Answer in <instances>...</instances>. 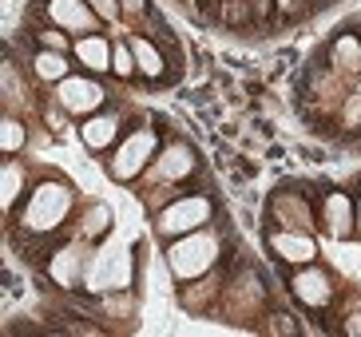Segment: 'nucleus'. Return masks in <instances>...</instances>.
Returning a JSON list of instances; mask_svg holds the SVG:
<instances>
[{"mask_svg":"<svg viewBox=\"0 0 361 337\" xmlns=\"http://www.w3.org/2000/svg\"><path fill=\"white\" fill-rule=\"evenodd\" d=\"M75 202V190L60 179H44L28 190V199L20 207V234L24 238H52L60 226H64L68 211Z\"/></svg>","mask_w":361,"mask_h":337,"instance_id":"obj_1","label":"nucleus"},{"mask_svg":"<svg viewBox=\"0 0 361 337\" xmlns=\"http://www.w3.org/2000/svg\"><path fill=\"white\" fill-rule=\"evenodd\" d=\"M214 258H219V238H214L211 231L183 234L179 243L167 250L171 274L179 278V282H195V278H202L214 266Z\"/></svg>","mask_w":361,"mask_h":337,"instance_id":"obj_2","label":"nucleus"},{"mask_svg":"<svg viewBox=\"0 0 361 337\" xmlns=\"http://www.w3.org/2000/svg\"><path fill=\"white\" fill-rule=\"evenodd\" d=\"M155 151H159V135H155L151 127H139V131H131V135L116 147V155H111V163H107V175H111L116 183H131L135 175L147 171V163L155 159Z\"/></svg>","mask_w":361,"mask_h":337,"instance_id":"obj_3","label":"nucleus"},{"mask_svg":"<svg viewBox=\"0 0 361 337\" xmlns=\"http://www.w3.org/2000/svg\"><path fill=\"white\" fill-rule=\"evenodd\" d=\"M214 219V202L207 195H183L159 211V234H191Z\"/></svg>","mask_w":361,"mask_h":337,"instance_id":"obj_4","label":"nucleus"},{"mask_svg":"<svg viewBox=\"0 0 361 337\" xmlns=\"http://www.w3.org/2000/svg\"><path fill=\"white\" fill-rule=\"evenodd\" d=\"M56 99H60V107L68 116H96L104 107L107 92H104V84L87 80V75H68V80L56 84Z\"/></svg>","mask_w":361,"mask_h":337,"instance_id":"obj_5","label":"nucleus"},{"mask_svg":"<svg viewBox=\"0 0 361 337\" xmlns=\"http://www.w3.org/2000/svg\"><path fill=\"white\" fill-rule=\"evenodd\" d=\"M44 16H48L56 28H72V32L96 28V8L84 4V0H48V4H44Z\"/></svg>","mask_w":361,"mask_h":337,"instance_id":"obj_6","label":"nucleus"},{"mask_svg":"<svg viewBox=\"0 0 361 337\" xmlns=\"http://www.w3.org/2000/svg\"><path fill=\"white\" fill-rule=\"evenodd\" d=\"M290 290H294V298L302 302V306H310V310L329 306V298H334V290H329V278L322 274L318 266H306V270H298V274L290 278Z\"/></svg>","mask_w":361,"mask_h":337,"instance_id":"obj_7","label":"nucleus"},{"mask_svg":"<svg viewBox=\"0 0 361 337\" xmlns=\"http://www.w3.org/2000/svg\"><path fill=\"white\" fill-rule=\"evenodd\" d=\"M119 127H123V116H119V111H96V116L84 119L80 139H84L87 151H107L119 139Z\"/></svg>","mask_w":361,"mask_h":337,"instance_id":"obj_8","label":"nucleus"},{"mask_svg":"<svg viewBox=\"0 0 361 337\" xmlns=\"http://www.w3.org/2000/svg\"><path fill=\"white\" fill-rule=\"evenodd\" d=\"M322 226H326L334 238H353V234H357V226H353V199H350V195L334 190V195L322 199Z\"/></svg>","mask_w":361,"mask_h":337,"instance_id":"obj_9","label":"nucleus"},{"mask_svg":"<svg viewBox=\"0 0 361 337\" xmlns=\"http://www.w3.org/2000/svg\"><path fill=\"white\" fill-rule=\"evenodd\" d=\"M155 171H159V179L163 183H179L187 179V175H195V151L187 147V143H167L163 147V155L155 159Z\"/></svg>","mask_w":361,"mask_h":337,"instance_id":"obj_10","label":"nucleus"},{"mask_svg":"<svg viewBox=\"0 0 361 337\" xmlns=\"http://www.w3.org/2000/svg\"><path fill=\"white\" fill-rule=\"evenodd\" d=\"M80 266H84V254H80V246H60V250L48 258V274H52L56 286L72 290V286L80 282Z\"/></svg>","mask_w":361,"mask_h":337,"instance_id":"obj_11","label":"nucleus"},{"mask_svg":"<svg viewBox=\"0 0 361 337\" xmlns=\"http://www.w3.org/2000/svg\"><path fill=\"white\" fill-rule=\"evenodd\" d=\"M72 52L80 56V63L84 68H92V72H107L111 68V44L104 40V36H80V40L72 44Z\"/></svg>","mask_w":361,"mask_h":337,"instance_id":"obj_12","label":"nucleus"},{"mask_svg":"<svg viewBox=\"0 0 361 337\" xmlns=\"http://www.w3.org/2000/svg\"><path fill=\"white\" fill-rule=\"evenodd\" d=\"M28 175H24L20 163H4V175H0V207L12 211L20 199H28Z\"/></svg>","mask_w":361,"mask_h":337,"instance_id":"obj_13","label":"nucleus"},{"mask_svg":"<svg viewBox=\"0 0 361 337\" xmlns=\"http://www.w3.org/2000/svg\"><path fill=\"white\" fill-rule=\"evenodd\" d=\"M270 246H274L278 258H286V262H310L314 258V243H310L306 234H270Z\"/></svg>","mask_w":361,"mask_h":337,"instance_id":"obj_14","label":"nucleus"},{"mask_svg":"<svg viewBox=\"0 0 361 337\" xmlns=\"http://www.w3.org/2000/svg\"><path fill=\"white\" fill-rule=\"evenodd\" d=\"M32 72L40 75V80H48V84H60V80H68V56L56 52V48H36Z\"/></svg>","mask_w":361,"mask_h":337,"instance_id":"obj_15","label":"nucleus"},{"mask_svg":"<svg viewBox=\"0 0 361 337\" xmlns=\"http://www.w3.org/2000/svg\"><path fill=\"white\" fill-rule=\"evenodd\" d=\"M131 52H135V68L143 75H147V80H159L163 75V56H159V48H155V44L151 40H143V36H131Z\"/></svg>","mask_w":361,"mask_h":337,"instance_id":"obj_16","label":"nucleus"},{"mask_svg":"<svg viewBox=\"0 0 361 337\" xmlns=\"http://www.w3.org/2000/svg\"><path fill=\"white\" fill-rule=\"evenodd\" d=\"M334 63L345 68V72H361V40L357 36H341L334 44Z\"/></svg>","mask_w":361,"mask_h":337,"instance_id":"obj_17","label":"nucleus"},{"mask_svg":"<svg viewBox=\"0 0 361 337\" xmlns=\"http://www.w3.org/2000/svg\"><path fill=\"white\" fill-rule=\"evenodd\" d=\"M24 139H28V131H24V123L20 119H4L0 123V147H4V155H16V151L24 147Z\"/></svg>","mask_w":361,"mask_h":337,"instance_id":"obj_18","label":"nucleus"},{"mask_svg":"<svg viewBox=\"0 0 361 337\" xmlns=\"http://www.w3.org/2000/svg\"><path fill=\"white\" fill-rule=\"evenodd\" d=\"M131 56H135V52H131V44H128V40H123V44H116V52H111V72L128 80V75L135 72V63H131Z\"/></svg>","mask_w":361,"mask_h":337,"instance_id":"obj_19","label":"nucleus"},{"mask_svg":"<svg viewBox=\"0 0 361 337\" xmlns=\"http://www.w3.org/2000/svg\"><path fill=\"white\" fill-rule=\"evenodd\" d=\"M107 222H111V214H107V207H92V214H87V226L84 234H104Z\"/></svg>","mask_w":361,"mask_h":337,"instance_id":"obj_20","label":"nucleus"},{"mask_svg":"<svg viewBox=\"0 0 361 337\" xmlns=\"http://www.w3.org/2000/svg\"><path fill=\"white\" fill-rule=\"evenodd\" d=\"M87 4L96 8V16H99V20H116L119 12H123V8H119V0H87Z\"/></svg>","mask_w":361,"mask_h":337,"instance_id":"obj_21","label":"nucleus"},{"mask_svg":"<svg viewBox=\"0 0 361 337\" xmlns=\"http://www.w3.org/2000/svg\"><path fill=\"white\" fill-rule=\"evenodd\" d=\"M40 40H44V48H56V52H68V40H64V32H60V28H48V32H40Z\"/></svg>","mask_w":361,"mask_h":337,"instance_id":"obj_22","label":"nucleus"},{"mask_svg":"<svg viewBox=\"0 0 361 337\" xmlns=\"http://www.w3.org/2000/svg\"><path fill=\"white\" fill-rule=\"evenodd\" d=\"M119 8L128 12V16H143L147 12V0H119Z\"/></svg>","mask_w":361,"mask_h":337,"instance_id":"obj_23","label":"nucleus"},{"mask_svg":"<svg viewBox=\"0 0 361 337\" xmlns=\"http://www.w3.org/2000/svg\"><path fill=\"white\" fill-rule=\"evenodd\" d=\"M274 321H278V333H286V329H290V333H298V326H294V317H274Z\"/></svg>","mask_w":361,"mask_h":337,"instance_id":"obj_24","label":"nucleus"},{"mask_svg":"<svg viewBox=\"0 0 361 337\" xmlns=\"http://www.w3.org/2000/svg\"><path fill=\"white\" fill-rule=\"evenodd\" d=\"M345 333H361V314H353L350 321H345Z\"/></svg>","mask_w":361,"mask_h":337,"instance_id":"obj_25","label":"nucleus"},{"mask_svg":"<svg viewBox=\"0 0 361 337\" xmlns=\"http://www.w3.org/2000/svg\"><path fill=\"white\" fill-rule=\"evenodd\" d=\"M278 4H282V8L290 12V8H298V4H302V0H278Z\"/></svg>","mask_w":361,"mask_h":337,"instance_id":"obj_26","label":"nucleus"},{"mask_svg":"<svg viewBox=\"0 0 361 337\" xmlns=\"http://www.w3.org/2000/svg\"><path fill=\"white\" fill-rule=\"evenodd\" d=\"M357 234H361V207H357Z\"/></svg>","mask_w":361,"mask_h":337,"instance_id":"obj_27","label":"nucleus"},{"mask_svg":"<svg viewBox=\"0 0 361 337\" xmlns=\"http://www.w3.org/2000/svg\"><path fill=\"white\" fill-rule=\"evenodd\" d=\"M255 4H266V0H255Z\"/></svg>","mask_w":361,"mask_h":337,"instance_id":"obj_28","label":"nucleus"}]
</instances>
